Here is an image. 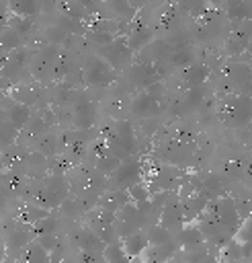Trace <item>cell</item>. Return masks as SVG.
<instances>
[{
  "mask_svg": "<svg viewBox=\"0 0 252 263\" xmlns=\"http://www.w3.org/2000/svg\"><path fill=\"white\" fill-rule=\"evenodd\" d=\"M205 214L209 218H213L223 230H227L232 234H236L238 228H240V224H242L240 222L242 218H240L238 208H236V199L229 197V195H219V197L211 199L209 205H207V210H205Z\"/></svg>",
  "mask_w": 252,
  "mask_h": 263,
  "instance_id": "6da1fadb",
  "label": "cell"
},
{
  "mask_svg": "<svg viewBox=\"0 0 252 263\" xmlns=\"http://www.w3.org/2000/svg\"><path fill=\"white\" fill-rule=\"evenodd\" d=\"M82 78L90 86H107L115 80V72L109 62H104L98 53L88 55L84 66H82Z\"/></svg>",
  "mask_w": 252,
  "mask_h": 263,
  "instance_id": "7a4b0ae2",
  "label": "cell"
},
{
  "mask_svg": "<svg viewBox=\"0 0 252 263\" xmlns=\"http://www.w3.org/2000/svg\"><path fill=\"white\" fill-rule=\"evenodd\" d=\"M115 191H129L133 185L141 183V164L137 158H125L119 166V171L111 177Z\"/></svg>",
  "mask_w": 252,
  "mask_h": 263,
  "instance_id": "3957f363",
  "label": "cell"
},
{
  "mask_svg": "<svg viewBox=\"0 0 252 263\" xmlns=\"http://www.w3.org/2000/svg\"><path fill=\"white\" fill-rule=\"evenodd\" d=\"M225 111H223V121L229 125H244L246 121L252 119V105L246 97L232 95L225 99Z\"/></svg>",
  "mask_w": 252,
  "mask_h": 263,
  "instance_id": "277c9868",
  "label": "cell"
},
{
  "mask_svg": "<svg viewBox=\"0 0 252 263\" xmlns=\"http://www.w3.org/2000/svg\"><path fill=\"white\" fill-rule=\"evenodd\" d=\"M131 53H133V51L129 49L125 37H117L111 45L98 49V55H100L104 62H109L111 68H123V66L127 64V60H129Z\"/></svg>",
  "mask_w": 252,
  "mask_h": 263,
  "instance_id": "5b68a950",
  "label": "cell"
},
{
  "mask_svg": "<svg viewBox=\"0 0 252 263\" xmlns=\"http://www.w3.org/2000/svg\"><path fill=\"white\" fill-rule=\"evenodd\" d=\"M178 247H176V240L168 242V245H150L143 255L139 257L141 263H168L174 255H176Z\"/></svg>",
  "mask_w": 252,
  "mask_h": 263,
  "instance_id": "8992f818",
  "label": "cell"
},
{
  "mask_svg": "<svg viewBox=\"0 0 252 263\" xmlns=\"http://www.w3.org/2000/svg\"><path fill=\"white\" fill-rule=\"evenodd\" d=\"M96 121V107L90 101H82L76 103L74 107V115H72V123L80 129V132H88Z\"/></svg>",
  "mask_w": 252,
  "mask_h": 263,
  "instance_id": "52a82bcc",
  "label": "cell"
},
{
  "mask_svg": "<svg viewBox=\"0 0 252 263\" xmlns=\"http://www.w3.org/2000/svg\"><path fill=\"white\" fill-rule=\"evenodd\" d=\"M121 247L125 249V253L129 255V259H139L143 255V251L150 247V240H148V232H135V234H129L125 238H121Z\"/></svg>",
  "mask_w": 252,
  "mask_h": 263,
  "instance_id": "ba28073f",
  "label": "cell"
},
{
  "mask_svg": "<svg viewBox=\"0 0 252 263\" xmlns=\"http://www.w3.org/2000/svg\"><path fill=\"white\" fill-rule=\"evenodd\" d=\"M176 242L182 247V249H191V247H199V245H205V236L203 232L199 230L197 224H184L178 232H176Z\"/></svg>",
  "mask_w": 252,
  "mask_h": 263,
  "instance_id": "9c48e42d",
  "label": "cell"
},
{
  "mask_svg": "<svg viewBox=\"0 0 252 263\" xmlns=\"http://www.w3.org/2000/svg\"><path fill=\"white\" fill-rule=\"evenodd\" d=\"M4 119H8V121H10L12 125H16L18 129H27V125H29L31 119H33V111H31V107L12 101V105L6 107V117H4Z\"/></svg>",
  "mask_w": 252,
  "mask_h": 263,
  "instance_id": "30bf717a",
  "label": "cell"
},
{
  "mask_svg": "<svg viewBox=\"0 0 252 263\" xmlns=\"http://www.w3.org/2000/svg\"><path fill=\"white\" fill-rule=\"evenodd\" d=\"M125 39H127V45H129L131 51H139V49H143V47L150 45V41L154 39V31H152V27L139 25V27L131 29V33Z\"/></svg>",
  "mask_w": 252,
  "mask_h": 263,
  "instance_id": "8fae6325",
  "label": "cell"
},
{
  "mask_svg": "<svg viewBox=\"0 0 252 263\" xmlns=\"http://www.w3.org/2000/svg\"><path fill=\"white\" fill-rule=\"evenodd\" d=\"M209 78V66L207 64H193L188 68L182 70V80L191 86V88H197V86H203Z\"/></svg>",
  "mask_w": 252,
  "mask_h": 263,
  "instance_id": "7c38bea8",
  "label": "cell"
},
{
  "mask_svg": "<svg viewBox=\"0 0 252 263\" xmlns=\"http://www.w3.org/2000/svg\"><path fill=\"white\" fill-rule=\"evenodd\" d=\"M23 263H51V255L49 251L35 238L27 245V249L23 251Z\"/></svg>",
  "mask_w": 252,
  "mask_h": 263,
  "instance_id": "4fadbf2b",
  "label": "cell"
},
{
  "mask_svg": "<svg viewBox=\"0 0 252 263\" xmlns=\"http://www.w3.org/2000/svg\"><path fill=\"white\" fill-rule=\"evenodd\" d=\"M158 111V101H154L145 90H141L139 95L133 97L131 101V113L139 115V117H145L150 113H156Z\"/></svg>",
  "mask_w": 252,
  "mask_h": 263,
  "instance_id": "5bb4252c",
  "label": "cell"
},
{
  "mask_svg": "<svg viewBox=\"0 0 252 263\" xmlns=\"http://www.w3.org/2000/svg\"><path fill=\"white\" fill-rule=\"evenodd\" d=\"M47 216H51V212L41 208V205H37V203H29V205H25L20 210V222L23 224H31V226H35L39 220H43Z\"/></svg>",
  "mask_w": 252,
  "mask_h": 263,
  "instance_id": "9a60e30c",
  "label": "cell"
},
{
  "mask_svg": "<svg viewBox=\"0 0 252 263\" xmlns=\"http://www.w3.org/2000/svg\"><path fill=\"white\" fill-rule=\"evenodd\" d=\"M35 148L39 150V154H41V156H51V154L59 148V138H57L53 132H45L43 136H39V138H37Z\"/></svg>",
  "mask_w": 252,
  "mask_h": 263,
  "instance_id": "2e32d148",
  "label": "cell"
},
{
  "mask_svg": "<svg viewBox=\"0 0 252 263\" xmlns=\"http://www.w3.org/2000/svg\"><path fill=\"white\" fill-rule=\"evenodd\" d=\"M10 10L14 16H25V18H31L39 12V4L35 0H12L10 4Z\"/></svg>",
  "mask_w": 252,
  "mask_h": 263,
  "instance_id": "e0dca14e",
  "label": "cell"
},
{
  "mask_svg": "<svg viewBox=\"0 0 252 263\" xmlns=\"http://www.w3.org/2000/svg\"><path fill=\"white\" fill-rule=\"evenodd\" d=\"M10 95H12L14 103H20V105H27V107H31V105L37 103V95H35V90L29 84H16L10 90Z\"/></svg>",
  "mask_w": 252,
  "mask_h": 263,
  "instance_id": "ac0fdd59",
  "label": "cell"
},
{
  "mask_svg": "<svg viewBox=\"0 0 252 263\" xmlns=\"http://www.w3.org/2000/svg\"><path fill=\"white\" fill-rule=\"evenodd\" d=\"M121 162H123V160H121L119 156L107 154V156H100V158L96 160V171L102 173V177H113V175L119 171Z\"/></svg>",
  "mask_w": 252,
  "mask_h": 263,
  "instance_id": "d6986e66",
  "label": "cell"
},
{
  "mask_svg": "<svg viewBox=\"0 0 252 263\" xmlns=\"http://www.w3.org/2000/svg\"><path fill=\"white\" fill-rule=\"evenodd\" d=\"M102 257H104L107 263H131V259H129V255L125 253V249L121 247V242H111V245H107Z\"/></svg>",
  "mask_w": 252,
  "mask_h": 263,
  "instance_id": "ffe728a7",
  "label": "cell"
},
{
  "mask_svg": "<svg viewBox=\"0 0 252 263\" xmlns=\"http://www.w3.org/2000/svg\"><path fill=\"white\" fill-rule=\"evenodd\" d=\"M25 45V39L18 35V33H14L8 25L2 29V49L4 51H16V49H20Z\"/></svg>",
  "mask_w": 252,
  "mask_h": 263,
  "instance_id": "44dd1931",
  "label": "cell"
},
{
  "mask_svg": "<svg viewBox=\"0 0 252 263\" xmlns=\"http://www.w3.org/2000/svg\"><path fill=\"white\" fill-rule=\"evenodd\" d=\"M193 58H195L193 49L182 45V47H174V49H172L170 62H172V66H176V68H188V66H193Z\"/></svg>",
  "mask_w": 252,
  "mask_h": 263,
  "instance_id": "7402d4cb",
  "label": "cell"
},
{
  "mask_svg": "<svg viewBox=\"0 0 252 263\" xmlns=\"http://www.w3.org/2000/svg\"><path fill=\"white\" fill-rule=\"evenodd\" d=\"M148 240H150V245H168L174 238H172V232L168 228H164L162 224H154L148 230Z\"/></svg>",
  "mask_w": 252,
  "mask_h": 263,
  "instance_id": "603a6c76",
  "label": "cell"
},
{
  "mask_svg": "<svg viewBox=\"0 0 252 263\" xmlns=\"http://www.w3.org/2000/svg\"><path fill=\"white\" fill-rule=\"evenodd\" d=\"M8 27L25 39V37L31 35V31H33V21H31V18H25V16H14V14H12V18L8 21Z\"/></svg>",
  "mask_w": 252,
  "mask_h": 263,
  "instance_id": "cb8c5ba5",
  "label": "cell"
},
{
  "mask_svg": "<svg viewBox=\"0 0 252 263\" xmlns=\"http://www.w3.org/2000/svg\"><path fill=\"white\" fill-rule=\"evenodd\" d=\"M66 37H68V31H66L64 27H59V25L47 27V29H45V33H43V39H45L47 43H51L53 47L61 45V43L66 41Z\"/></svg>",
  "mask_w": 252,
  "mask_h": 263,
  "instance_id": "d4e9b609",
  "label": "cell"
},
{
  "mask_svg": "<svg viewBox=\"0 0 252 263\" xmlns=\"http://www.w3.org/2000/svg\"><path fill=\"white\" fill-rule=\"evenodd\" d=\"M129 197H131V201L133 203H141V201H148V199H152V189H150V185L148 183H137V185H133L129 191Z\"/></svg>",
  "mask_w": 252,
  "mask_h": 263,
  "instance_id": "484cf974",
  "label": "cell"
},
{
  "mask_svg": "<svg viewBox=\"0 0 252 263\" xmlns=\"http://www.w3.org/2000/svg\"><path fill=\"white\" fill-rule=\"evenodd\" d=\"M55 228H57V218H55V216H47V218L39 220V222L33 226L35 238H37V236H45V234H53Z\"/></svg>",
  "mask_w": 252,
  "mask_h": 263,
  "instance_id": "4316f807",
  "label": "cell"
},
{
  "mask_svg": "<svg viewBox=\"0 0 252 263\" xmlns=\"http://www.w3.org/2000/svg\"><path fill=\"white\" fill-rule=\"evenodd\" d=\"M234 240H236L238 245H252V218L242 220L238 232L234 234Z\"/></svg>",
  "mask_w": 252,
  "mask_h": 263,
  "instance_id": "83f0119b",
  "label": "cell"
},
{
  "mask_svg": "<svg viewBox=\"0 0 252 263\" xmlns=\"http://www.w3.org/2000/svg\"><path fill=\"white\" fill-rule=\"evenodd\" d=\"M229 80L234 84H250L252 80V72L248 66H234L232 68V74H229Z\"/></svg>",
  "mask_w": 252,
  "mask_h": 263,
  "instance_id": "f1b7e54d",
  "label": "cell"
},
{
  "mask_svg": "<svg viewBox=\"0 0 252 263\" xmlns=\"http://www.w3.org/2000/svg\"><path fill=\"white\" fill-rule=\"evenodd\" d=\"M16 136H18V127L12 125L8 119H4V123H2V146H4V150H8V146L14 144Z\"/></svg>",
  "mask_w": 252,
  "mask_h": 263,
  "instance_id": "f546056e",
  "label": "cell"
},
{
  "mask_svg": "<svg viewBox=\"0 0 252 263\" xmlns=\"http://www.w3.org/2000/svg\"><path fill=\"white\" fill-rule=\"evenodd\" d=\"M203 101H205V88H203V86L191 88V90L186 92V97H184V103H186V107H188V109H191V107L201 105Z\"/></svg>",
  "mask_w": 252,
  "mask_h": 263,
  "instance_id": "4dcf8cb0",
  "label": "cell"
},
{
  "mask_svg": "<svg viewBox=\"0 0 252 263\" xmlns=\"http://www.w3.org/2000/svg\"><path fill=\"white\" fill-rule=\"evenodd\" d=\"M104 257L102 253H96V251H80L78 253V263H100Z\"/></svg>",
  "mask_w": 252,
  "mask_h": 263,
  "instance_id": "1f68e13d",
  "label": "cell"
},
{
  "mask_svg": "<svg viewBox=\"0 0 252 263\" xmlns=\"http://www.w3.org/2000/svg\"><path fill=\"white\" fill-rule=\"evenodd\" d=\"M145 92H148L154 101L162 99V95H164V84H162V80H160V82H154L152 86H148V88H145Z\"/></svg>",
  "mask_w": 252,
  "mask_h": 263,
  "instance_id": "d6a6232c",
  "label": "cell"
},
{
  "mask_svg": "<svg viewBox=\"0 0 252 263\" xmlns=\"http://www.w3.org/2000/svg\"><path fill=\"white\" fill-rule=\"evenodd\" d=\"M37 240L47 249V251H53V249H57V238H55V234H45V236H37Z\"/></svg>",
  "mask_w": 252,
  "mask_h": 263,
  "instance_id": "836d02e7",
  "label": "cell"
},
{
  "mask_svg": "<svg viewBox=\"0 0 252 263\" xmlns=\"http://www.w3.org/2000/svg\"><path fill=\"white\" fill-rule=\"evenodd\" d=\"M244 175H246V179H250V181H252V160L246 164V168H244Z\"/></svg>",
  "mask_w": 252,
  "mask_h": 263,
  "instance_id": "e575fe53",
  "label": "cell"
},
{
  "mask_svg": "<svg viewBox=\"0 0 252 263\" xmlns=\"http://www.w3.org/2000/svg\"><path fill=\"white\" fill-rule=\"evenodd\" d=\"M248 53H252V39H250V43H248V49H246Z\"/></svg>",
  "mask_w": 252,
  "mask_h": 263,
  "instance_id": "d590c367",
  "label": "cell"
},
{
  "mask_svg": "<svg viewBox=\"0 0 252 263\" xmlns=\"http://www.w3.org/2000/svg\"><path fill=\"white\" fill-rule=\"evenodd\" d=\"M100 263H107V261H104V259H102V261H100Z\"/></svg>",
  "mask_w": 252,
  "mask_h": 263,
  "instance_id": "8d00e7d4",
  "label": "cell"
},
{
  "mask_svg": "<svg viewBox=\"0 0 252 263\" xmlns=\"http://www.w3.org/2000/svg\"><path fill=\"white\" fill-rule=\"evenodd\" d=\"M14 263H23V261H14Z\"/></svg>",
  "mask_w": 252,
  "mask_h": 263,
  "instance_id": "74e56055",
  "label": "cell"
},
{
  "mask_svg": "<svg viewBox=\"0 0 252 263\" xmlns=\"http://www.w3.org/2000/svg\"><path fill=\"white\" fill-rule=\"evenodd\" d=\"M250 259H252V257H250Z\"/></svg>",
  "mask_w": 252,
  "mask_h": 263,
  "instance_id": "f35d334b",
  "label": "cell"
}]
</instances>
